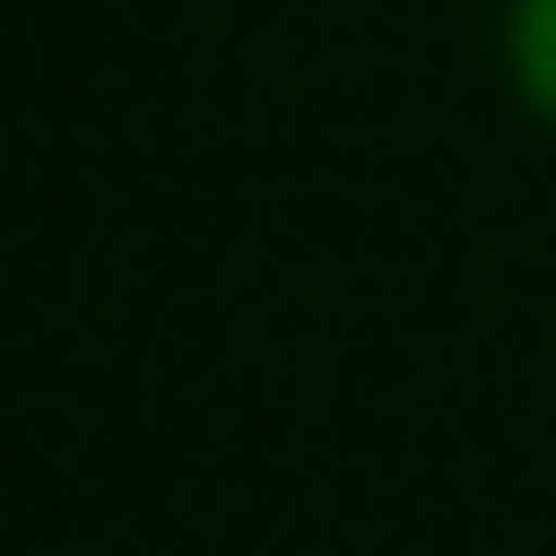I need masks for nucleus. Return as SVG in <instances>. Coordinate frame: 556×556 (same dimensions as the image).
Instances as JSON below:
<instances>
[{"instance_id":"nucleus-1","label":"nucleus","mask_w":556,"mask_h":556,"mask_svg":"<svg viewBox=\"0 0 556 556\" xmlns=\"http://www.w3.org/2000/svg\"><path fill=\"white\" fill-rule=\"evenodd\" d=\"M500 68H511L522 114L556 125V0H511V12H500Z\"/></svg>"}]
</instances>
